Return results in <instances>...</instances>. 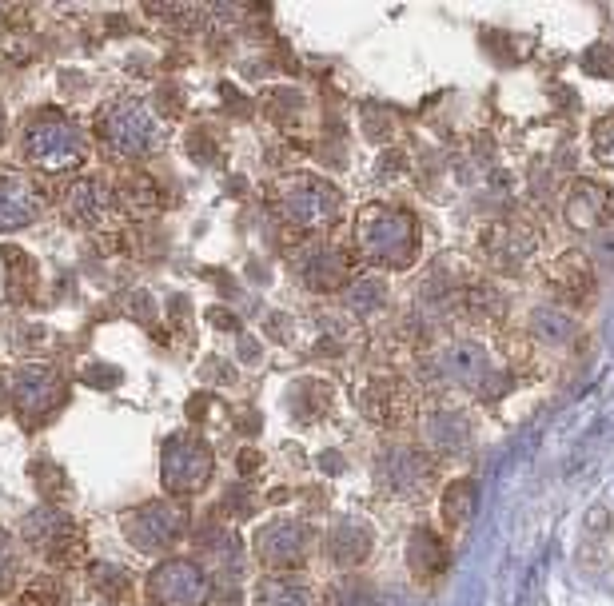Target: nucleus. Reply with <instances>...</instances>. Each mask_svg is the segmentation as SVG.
Here are the masks:
<instances>
[{"instance_id":"obj_29","label":"nucleus","mask_w":614,"mask_h":606,"mask_svg":"<svg viewBox=\"0 0 614 606\" xmlns=\"http://www.w3.org/2000/svg\"><path fill=\"white\" fill-rule=\"evenodd\" d=\"M56 603H60V587L56 583H36L24 595V606H56Z\"/></svg>"},{"instance_id":"obj_15","label":"nucleus","mask_w":614,"mask_h":606,"mask_svg":"<svg viewBox=\"0 0 614 606\" xmlns=\"http://www.w3.org/2000/svg\"><path fill=\"white\" fill-rule=\"evenodd\" d=\"M40 212V200L36 192L12 176V172H0V228H20V224H32Z\"/></svg>"},{"instance_id":"obj_3","label":"nucleus","mask_w":614,"mask_h":606,"mask_svg":"<svg viewBox=\"0 0 614 606\" xmlns=\"http://www.w3.org/2000/svg\"><path fill=\"white\" fill-rule=\"evenodd\" d=\"M28 156L48 172H64V168H76L84 160V140L68 120L48 116V120L28 128Z\"/></svg>"},{"instance_id":"obj_1","label":"nucleus","mask_w":614,"mask_h":606,"mask_svg":"<svg viewBox=\"0 0 614 606\" xmlns=\"http://www.w3.org/2000/svg\"><path fill=\"white\" fill-rule=\"evenodd\" d=\"M359 248L371 256V264L379 268H403L415 260V248H419V228L407 212L399 208H383V204H371L359 212Z\"/></svg>"},{"instance_id":"obj_13","label":"nucleus","mask_w":614,"mask_h":606,"mask_svg":"<svg viewBox=\"0 0 614 606\" xmlns=\"http://www.w3.org/2000/svg\"><path fill=\"white\" fill-rule=\"evenodd\" d=\"M300 272H304V284L315 292H335L347 284V272H351V260L343 248H331V244H315L307 248V256L300 260Z\"/></svg>"},{"instance_id":"obj_24","label":"nucleus","mask_w":614,"mask_h":606,"mask_svg":"<svg viewBox=\"0 0 614 606\" xmlns=\"http://www.w3.org/2000/svg\"><path fill=\"white\" fill-rule=\"evenodd\" d=\"M471 499H475V483H471V479H455V483L447 487V495H443V523H447V527L467 523Z\"/></svg>"},{"instance_id":"obj_28","label":"nucleus","mask_w":614,"mask_h":606,"mask_svg":"<svg viewBox=\"0 0 614 606\" xmlns=\"http://www.w3.org/2000/svg\"><path fill=\"white\" fill-rule=\"evenodd\" d=\"M92 579H96V591H104V595H124L128 591V575L116 571V567H108V563L92 567Z\"/></svg>"},{"instance_id":"obj_19","label":"nucleus","mask_w":614,"mask_h":606,"mask_svg":"<svg viewBox=\"0 0 614 606\" xmlns=\"http://www.w3.org/2000/svg\"><path fill=\"white\" fill-rule=\"evenodd\" d=\"M555 288L567 296V300H575V303H583L587 296H591V264L583 260V256H567V260H559L555 264Z\"/></svg>"},{"instance_id":"obj_16","label":"nucleus","mask_w":614,"mask_h":606,"mask_svg":"<svg viewBox=\"0 0 614 606\" xmlns=\"http://www.w3.org/2000/svg\"><path fill=\"white\" fill-rule=\"evenodd\" d=\"M439 375H447L455 383H479V379L491 375V363H487V355H483L479 343H467L463 339V343H451L439 355Z\"/></svg>"},{"instance_id":"obj_34","label":"nucleus","mask_w":614,"mask_h":606,"mask_svg":"<svg viewBox=\"0 0 614 606\" xmlns=\"http://www.w3.org/2000/svg\"><path fill=\"white\" fill-rule=\"evenodd\" d=\"M256 467H260V455H256V451H240V471H248V475H252Z\"/></svg>"},{"instance_id":"obj_17","label":"nucleus","mask_w":614,"mask_h":606,"mask_svg":"<svg viewBox=\"0 0 614 606\" xmlns=\"http://www.w3.org/2000/svg\"><path fill=\"white\" fill-rule=\"evenodd\" d=\"M327 551L339 567H359L367 555H371V531L355 519H343L331 527V539H327Z\"/></svg>"},{"instance_id":"obj_2","label":"nucleus","mask_w":614,"mask_h":606,"mask_svg":"<svg viewBox=\"0 0 614 606\" xmlns=\"http://www.w3.org/2000/svg\"><path fill=\"white\" fill-rule=\"evenodd\" d=\"M100 128H104L108 144H112L116 152H124V156H144V152H152V148L160 144V128H156V120H152L148 108L136 104V100L108 104Z\"/></svg>"},{"instance_id":"obj_33","label":"nucleus","mask_w":614,"mask_h":606,"mask_svg":"<svg viewBox=\"0 0 614 606\" xmlns=\"http://www.w3.org/2000/svg\"><path fill=\"white\" fill-rule=\"evenodd\" d=\"M116 379H120L116 367H108V371H84V383H92V387H108V383H116Z\"/></svg>"},{"instance_id":"obj_4","label":"nucleus","mask_w":614,"mask_h":606,"mask_svg":"<svg viewBox=\"0 0 614 606\" xmlns=\"http://www.w3.org/2000/svg\"><path fill=\"white\" fill-rule=\"evenodd\" d=\"M208 479H212V451L192 435L168 439V447H164V487L172 495H192Z\"/></svg>"},{"instance_id":"obj_26","label":"nucleus","mask_w":614,"mask_h":606,"mask_svg":"<svg viewBox=\"0 0 614 606\" xmlns=\"http://www.w3.org/2000/svg\"><path fill=\"white\" fill-rule=\"evenodd\" d=\"M327 606H375V595L363 583H335Z\"/></svg>"},{"instance_id":"obj_14","label":"nucleus","mask_w":614,"mask_h":606,"mask_svg":"<svg viewBox=\"0 0 614 606\" xmlns=\"http://www.w3.org/2000/svg\"><path fill=\"white\" fill-rule=\"evenodd\" d=\"M363 411L375 423H383V427L403 423L411 415V391H407V383H399V379H375L371 387H363Z\"/></svg>"},{"instance_id":"obj_25","label":"nucleus","mask_w":614,"mask_h":606,"mask_svg":"<svg viewBox=\"0 0 614 606\" xmlns=\"http://www.w3.org/2000/svg\"><path fill=\"white\" fill-rule=\"evenodd\" d=\"M591 152H595V160H599L603 168H614V112L595 124V132H591Z\"/></svg>"},{"instance_id":"obj_20","label":"nucleus","mask_w":614,"mask_h":606,"mask_svg":"<svg viewBox=\"0 0 614 606\" xmlns=\"http://www.w3.org/2000/svg\"><path fill=\"white\" fill-rule=\"evenodd\" d=\"M531 331L543 339V343H571L575 339V319L563 315V307H539L531 315Z\"/></svg>"},{"instance_id":"obj_9","label":"nucleus","mask_w":614,"mask_h":606,"mask_svg":"<svg viewBox=\"0 0 614 606\" xmlns=\"http://www.w3.org/2000/svg\"><path fill=\"white\" fill-rule=\"evenodd\" d=\"M335 208H339V196L323 180H304V184L288 188V196H284V212L300 228H327L335 220Z\"/></svg>"},{"instance_id":"obj_6","label":"nucleus","mask_w":614,"mask_h":606,"mask_svg":"<svg viewBox=\"0 0 614 606\" xmlns=\"http://www.w3.org/2000/svg\"><path fill=\"white\" fill-rule=\"evenodd\" d=\"M188 527V515L184 507H172V503H148L140 507L132 519H128V539L140 547V551H164L172 547Z\"/></svg>"},{"instance_id":"obj_8","label":"nucleus","mask_w":614,"mask_h":606,"mask_svg":"<svg viewBox=\"0 0 614 606\" xmlns=\"http://www.w3.org/2000/svg\"><path fill=\"white\" fill-rule=\"evenodd\" d=\"M24 539L36 543L44 555H76L80 551L76 523L64 511H52V507H40L24 519Z\"/></svg>"},{"instance_id":"obj_23","label":"nucleus","mask_w":614,"mask_h":606,"mask_svg":"<svg viewBox=\"0 0 614 606\" xmlns=\"http://www.w3.org/2000/svg\"><path fill=\"white\" fill-rule=\"evenodd\" d=\"M467 419L459 415V411H439L435 419H431V443H435V451H459L463 443H467Z\"/></svg>"},{"instance_id":"obj_10","label":"nucleus","mask_w":614,"mask_h":606,"mask_svg":"<svg viewBox=\"0 0 614 606\" xmlns=\"http://www.w3.org/2000/svg\"><path fill=\"white\" fill-rule=\"evenodd\" d=\"M12 395H16V411L32 419V415H44V411L64 395V383H60V375H56L52 367L32 363V367H20V371H16Z\"/></svg>"},{"instance_id":"obj_7","label":"nucleus","mask_w":614,"mask_h":606,"mask_svg":"<svg viewBox=\"0 0 614 606\" xmlns=\"http://www.w3.org/2000/svg\"><path fill=\"white\" fill-rule=\"evenodd\" d=\"M307 551H311V531L296 519H276L256 535V555L280 571L304 567Z\"/></svg>"},{"instance_id":"obj_12","label":"nucleus","mask_w":614,"mask_h":606,"mask_svg":"<svg viewBox=\"0 0 614 606\" xmlns=\"http://www.w3.org/2000/svg\"><path fill=\"white\" fill-rule=\"evenodd\" d=\"M427 459L419 455V451H411V447H391L387 455H383V463H379V483H383V491H391V495H415L423 483H427Z\"/></svg>"},{"instance_id":"obj_30","label":"nucleus","mask_w":614,"mask_h":606,"mask_svg":"<svg viewBox=\"0 0 614 606\" xmlns=\"http://www.w3.org/2000/svg\"><path fill=\"white\" fill-rule=\"evenodd\" d=\"M587 72H603V76H614V52L607 48V44H599L595 52H587Z\"/></svg>"},{"instance_id":"obj_21","label":"nucleus","mask_w":614,"mask_h":606,"mask_svg":"<svg viewBox=\"0 0 614 606\" xmlns=\"http://www.w3.org/2000/svg\"><path fill=\"white\" fill-rule=\"evenodd\" d=\"M260 606H315L311 591L296 579H264L260 583V595H256Z\"/></svg>"},{"instance_id":"obj_32","label":"nucleus","mask_w":614,"mask_h":606,"mask_svg":"<svg viewBox=\"0 0 614 606\" xmlns=\"http://www.w3.org/2000/svg\"><path fill=\"white\" fill-rule=\"evenodd\" d=\"M595 264L614 272V236H599L595 240Z\"/></svg>"},{"instance_id":"obj_18","label":"nucleus","mask_w":614,"mask_h":606,"mask_svg":"<svg viewBox=\"0 0 614 606\" xmlns=\"http://www.w3.org/2000/svg\"><path fill=\"white\" fill-rule=\"evenodd\" d=\"M407 559H411V571H415L419 579H435V575L447 567V547L435 539V531L419 527V531L411 535V543H407Z\"/></svg>"},{"instance_id":"obj_35","label":"nucleus","mask_w":614,"mask_h":606,"mask_svg":"<svg viewBox=\"0 0 614 606\" xmlns=\"http://www.w3.org/2000/svg\"><path fill=\"white\" fill-rule=\"evenodd\" d=\"M212 319H216L220 327H236V319H232V315H224V311H212Z\"/></svg>"},{"instance_id":"obj_31","label":"nucleus","mask_w":614,"mask_h":606,"mask_svg":"<svg viewBox=\"0 0 614 606\" xmlns=\"http://www.w3.org/2000/svg\"><path fill=\"white\" fill-rule=\"evenodd\" d=\"M351 300H355V307H375V303L383 300V284L359 280V284H355V292H351Z\"/></svg>"},{"instance_id":"obj_5","label":"nucleus","mask_w":614,"mask_h":606,"mask_svg":"<svg viewBox=\"0 0 614 606\" xmlns=\"http://www.w3.org/2000/svg\"><path fill=\"white\" fill-rule=\"evenodd\" d=\"M148 595L160 606H204L208 599V579L196 563L188 559H168L148 575Z\"/></svg>"},{"instance_id":"obj_27","label":"nucleus","mask_w":614,"mask_h":606,"mask_svg":"<svg viewBox=\"0 0 614 606\" xmlns=\"http://www.w3.org/2000/svg\"><path fill=\"white\" fill-rule=\"evenodd\" d=\"M16 575H20L16 543H12V535H8V531H0V595H4V591H12Z\"/></svg>"},{"instance_id":"obj_22","label":"nucleus","mask_w":614,"mask_h":606,"mask_svg":"<svg viewBox=\"0 0 614 606\" xmlns=\"http://www.w3.org/2000/svg\"><path fill=\"white\" fill-rule=\"evenodd\" d=\"M68 208H72V216H76V220L96 224V220L104 216V208H108V192H104L96 180H84V184H76V188H72Z\"/></svg>"},{"instance_id":"obj_11","label":"nucleus","mask_w":614,"mask_h":606,"mask_svg":"<svg viewBox=\"0 0 614 606\" xmlns=\"http://www.w3.org/2000/svg\"><path fill=\"white\" fill-rule=\"evenodd\" d=\"M614 216V196L607 184L595 180H579L575 192L567 196V224L579 232H599L603 224H611Z\"/></svg>"}]
</instances>
